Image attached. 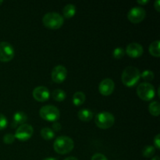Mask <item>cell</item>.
Returning <instances> with one entry per match:
<instances>
[{
	"mask_svg": "<svg viewBox=\"0 0 160 160\" xmlns=\"http://www.w3.org/2000/svg\"><path fill=\"white\" fill-rule=\"evenodd\" d=\"M141 78L140 70L135 67H127L121 75V81L125 86L132 88L138 84Z\"/></svg>",
	"mask_w": 160,
	"mask_h": 160,
	"instance_id": "6da1fadb",
	"label": "cell"
},
{
	"mask_svg": "<svg viewBox=\"0 0 160 160\" xmlns=\"http://www.w3.org/2000/svg\"><path fill=\"white\" fill-rule=\"evenodd\" d=\"M74 148L73 139L68 136H59L55 140L53 148L58 154L64 155L70 152Z\"/></svg>",
	"mask_w": 160,
	"mask_h": 160,
	"instance_id": "7a4b0ae2",
	"label": "cell"
},
{
	"mask_svg": "<svg viewBox=\"0 0 160 160\" xmlns=\"http://www.w3.org/2000/svg\"><path fill=\"white\" fill-rule=\"evenodd\" d=\"M45 27L49 29H59L63 25L64 18L62 16L56 12H50L45 14L42 18Z\"/></svg>",
	"mask_w": 160,
	"mask_h": 160,
	"instance_id": "3957f363",
	"label": "cell"
},
{
	"mask_svg": "<svg viewBox=\"0 0 160 160\" xmlns=\"http://www.w3.org/2000/svg\"><path fill=\"white\" fill-rule=\"evenodd\" d=\"M137 94L141 99L144 101H151L156 96V89L150 83L143 82L138 86Z\"/></svg>",
	"mask_w": 160,
	"mask_h": 160,
	"instance_id": "277c9868",
	"label": "cell"
},
{
	"mask_svg": "<svg viewBox=\"0 0 160 160\" xmlns=\"http://www.w3.org/2000/svg\"><path fill=\"white\" fill-rule=\"evenodd\" d=\"M39 114L43 120L48 122L57 121L60 117V112L59 109L52 105L42 106L39 110Z\"/></svg>",
	"mask_w": 160,
	"mask_h": 160,
	"instance_id": "5b68a950",
	"label": "cell"
},
{
	"mask_svg": "<svg viewBox=\"0 0 160 160\" xmlns=\"http://www.w3.org/2000/svg\"><path fill=\"white\" fill-rule=\"evenodd\" d=\"M95 124L101 129H108L112 127L115 122V118L112 113L106 111L99 112L95 116Z\"/></svg>",
	"mask_w": 160,
	"mask_h": 160,
	"instance_id": "8992f818",
	"label": "cell"
},
{
	"mask_svg": "<svg viewBox=\"0 0 160 160\" xmlns=\"http://www.w3.org/2000/svg\"><path fill=\"white\" fill-rule=\"evenodd\" d=\"M15 55L13 47L6 42H0V61L7 62L12 60Z\"/></svg>",
	"mask_w": 160,
	"mask_h": 160,
	"instance_id": "52a82bcc",
	"label": "cell"
},
{
	"mask_svg": "<svg viewBox=\"0 0 160 160\" xmlns=\"http://www.w3.org/2000/svg\"><path fill=\"white\" fill-rule=\"evenodd\" d=\"M33 133H34V129L29 124L23 123L18 127L14 136H15V138L21 142H26L32 137Z\"/></svg>",
	"mask_w": 160,
	"mask_h": 160,
	"instance_id": "ba28073f",
	"label": "cell"
},
{
	"mask_svg": "<svg viewBox=\"0 0 160 160\" xmlns=\"http://www.w3.org/2000/svg\"><path fill=\"white\" fill-rule=\"evenodd\" d=\"M146 16L145 9L140 6H135L131 8L128 13V18L131 23H138L142 22Z\"/></svg>",
	"mask_w": 160,
	"mask_h": 160,
	"instance_id": "9c48e42d",
	"label": "cell"
},
{
	"mask_svg": "<svg viewBox=\"0 0 160 160\" xmlns=\"http://www.w3.org/2000/svg\"><path fill=\"white\" fill-rule=\"evenodd\" d=\"M67 77V70L64 66L58 65L52 69V79L55 83L61 84L66 80Z\"/></svg>",
	"mask_w": 160,
	"mask_h": 160,
	"instance_id": "30bf717a",
	"label": "cell"
},
{
	"mask_svg": "<svg viewBox=\"0 0 160 160\" xmlns=\"http://www.w3.org/2000/svg\"><path fill=\"white\" fill-rule=\"evenodd\" d=\"M32 95L36 101L43 102L49 98L50 92L49 90L45 86H38L33 90Z\"/></svg>",
	"mask_w": 160,
	"mask_h": 160,
	"instance_id": "8fae6325",
	"label": "cell"
},
{
	"mask_svg": "<svg viewBox=\"0 0 160 160\" xmlns=\"http://www.w3.org/2000/svg\"><path fill=\"white\" fill-rule=\"evenodd\" d=\"M114 88H115L114 81L110 78H106L100 82L98 90L102 95L104 96H108L113 92Z\"/></svg>",
	"mask_w": 160,
	"mask_h": 160,
	"instance_id": "7c38bea8",
	"label": "cell"
},
{
	"mask_svg": "<svg viewBox=\"0 0 160 160\" xmlns=\"http://www.w3.org/2000/svg\"><path fill=\"white\" fill-rule=\"evenodd\" d=\"M127 54L131 58H138L142 56L144 52L143 47L142 45L137 42H132L130 43L127 46L126 50H125Z\"/></svg>",
	"mask_w": 160,
	"mask_h": 160,
	"instance_id": "4fadbf2b",
	"label": "cell"
},
{
	"mask_svg": "<svg viewBox=\"0 0 160 160\" xmlns=\"http://www.w3.org/2000/svg\"><path fill=\"white\" fill-rule=\"evenodd\" d=\"M78 118L84 122H88L93 118V112L88 109H82L78 112Z\"/></svg>",
	"mask_w": 160,
	"mask_h": 160,
	"instance_id": "5bb4252c",
	"label": "cell"
},
{
	"mask_svg": "<svg viewBox=\"0 0 160 160\" xmlns=\"http://www.w3.org/2000/svg\"><path fill=\"white\" fill-rule=\"evenodd\" d=\"M77 9L76 6L73 4H67L64 6L62 9L63 17L67 19H70L76 14Z\"/></svg>",
	"mask_w": 160,
	"mask_h": 160,
	"instance_id": "9a60e30c",
	"label": "cell"
},
{
	"mask_svg": "<svg viewBox=\"0 0 160 160\" xmlns=\"http://www.w3.org/2000/svg\"><path fill=\"white\" fill-rule=\"evenodd\" d=\"M85 94L82 92H77L73 95V103L74 106H80L85 102Z\"/></svg>",
	"mask_w": 160,
	"mask_h": 160,
	"instance_id": "2e32d148",
	"label": "cell"
},
{
	"mask_svg": "<svg viewBox=\"0 0 160 160\" xmlns=\"http://www.w3.org/2000/svg\"><path fill=\"white\" fill-rule=\"evenodd\" d=\"M28 120V117L26 114L21 111L16 112L13 115V121L16 124H23Z\"/></svg>",
	"mask_w": 160,
	"mask_h": 160,
	"instance_id": "e0dca14e",
	"label": "cell"
},
{
	"mask_svg": "<svg viewBox=\"0 0 160 160\" xmlns=\"http://www.w3.org/2000/svg\"><path fill=\"white\" fill-rule=\"evenodd\" d=\"M159 40L154 41L152 42L149 45V52L152 56L155 57H159L160 56V51H159Z\"/></svg>",
	"mask_w": 160,
	"mask_h": 160,
	"instance_id": "ac0fdd59",
	"label": "cell"
},
{
	"mask_svg": "<svg viewBox=\"0 0 160 160\" xmlns=\"http://www.w3.org/2000/svg\"><path fill=\"white\" fill-rule=\"evenodd\" d=\"M41 136L45 140H52L55 138V132L52 131V128H44L41 130Z\"/></svg>",
	"mask_w": 160,
	"mask_h": 160,
	"instance_id": "d6986e66",
	"label": "cell"
},
{
	"mask_svg": "<svg viewBox=\"0 0 160 160\" xmlns=\"http://www.w3.org/2000/svg\"><path fill=\"white\" fill-rule=\"evenodd\" d=\"M149 112L154 117H158L160 114V104L159 102L153 101L148 106Z\"/></svg>",
	"mask_w": 160,
	"mask_h": 160,
	"instance_id": "ffe728a7",
	"label": "cell"
},
{
	"mask_svg": "<svg viewBox=\"0 0 160 160\" xmlns=\"http://www.w3.org/2000/svg\"><path fill=\"white\" fill-rule=\"evenodd\" d=\"M52 98L56 102H62L66 98V92L62 89H56L52 92Z\"/></svg>",
	"mask_w": 160,
	"mask_h": 160,
	"instance_id": "44dd1931",
	"label": "cell"
},
{
	"mask_svg": "<svg viewBox=\"0 0 160 160\" xmlns=\"http://www.w3.org/2000/svg\"><path fill=\"white\" fill-rule=\"evenodd\" d=\"M155 153H156V148H155L154 146H152V145H147L142 149V155L145 158L152 157Z\"/></svg>",
	"mask_w": 160,
	"mask_h": 160,
	"instance_id": "7402d4cb",
	"label": "cell"
},
{
	"mask_svg": "<svg viewBox=\"0 0 160 160\" xmlns=\"http://www.w3.org/2000/svg\"><path fill=\"white\" fill-rule=\"evenodd\" d=\"M141 78H142V79H144L146 81H152L155 78V74L151 70H144L142 73H141Z\"/></svg>",
	"mask_w": 160,
	"mask_h": 160,
	"instance_id": "603a6c76",
	"label": "cell"
},
{
	"mask_svg": "<svg viewBox=\"0 0 160 160\" xmlns=\"http://www.w3.org/2000/svg\"><path fill=\"white\" fill-rule=\"evenodd\" d=\"M125 55V50L123 49L121 47H117L115 49L113 50V52H112V56L115 59H120L121 58H123Z\"/></svg>",
	"mask_w": 160,
	"mask_h": 160,
	"instance_id": "cb8c5ba5",
	"label": "cell"
},
{
	"mask_svg": "<svg viewBox=\"0 0 160 160\" xmlns=\"http://www.w3.org/2000/svg\"><path fill=\"white\" fill-rule=\"evenodd\" d=\"M15 141V136L12 134H6L3 137V142L6 145H11Z\"/></svg>",
	"mask_w": 160,
	"mask_h": 160,
	"instance_id": "d4e9b609",
	"label": "cell"
},
{
	"mask_svg": "<svg viewBox=\"0 0 160 160\" xmlns=\"http://www.w3.org/2000/svg\"><path fill=\"white\" fill-rule=\"evenodd\" d=\"M7 125H8L7 118H6L3 114L0 113V131L4 130L5 128H6Z\"/></svg>",
	"mask_w": 160,
	"mask_h": 160,
	"instance_id": "484cf974",
	"label": "cell"
},
{
	"mask_svg": "<svg viewBox=\"0 0 160 160\" xmlns=\"http://www.w3.org/2000/svg\"><path fill=\"white\" fill-rule=\"evenodd\" d=\"M91 160H108V159L102 153H96L92 156Z\"/></svg>",
	"mask_w": 160,
	"mask_h": 160,
	"instance_id": "4316f807",
	"label": "cell"
},
{
	"mask_svg": "<svg viewBox=\"0 0 160 160\" xmlns=\"http://www.w3.org/2000/svg\"><path fill=\"white\" fill-rule=\"evenodd\" d=\"M154 145H155V148L156 149H159L160 148V134H158L156 137L154 138Z\"/></svg>",
	"mask_w": 160,
	"mask_h": 160,
	"instance_id": "83f0119b",
	"label": "cell"
},
{
	"mask_svg": "<svg viewBox=\"0 0 160 160\" xmlns=\"http://www.w3.org/2000/svg\"><path fill=\"white\" fill-rule=\"evenodd\" d=\"M61 124L59 123H56V122H54V123L52 124V131H59V130H61Z\"/></svg>",
	"mask_w": 160,
	"mask_h": 160,
	"instance_id": "f1b7e54d",
	"label": "cell"
},
{
	"mask_svg": "<svg viewBox=\"0 0 160 160\" xmlns=\"http://www.w3.org/2000/svg\"><path fill=\"white\" fill-rule=\"evenodd\" d=\"M159 4H160L159 0H157V1L155 2V3H154V7L157 12H160V5Z\"/></svg>",
	"mask_w": 160,
	"mask_h": 160,
	"instance_id": "f546056e",
	"label": "cell"
},
{
	"mask_svg": "<svg viewBox=\"0 0 160 160\" xmlns=\"http://www.w3.org/2000/svg\"><path fill=\"white\" fill-rule=\"evenodd\" d=\"M148 0H142V1H141V0H138V1L137 2L138 3V4H141V5H145V4H147V3H148Z\"/></svg>",
	"mask_w": 160,
	"mask_h": 160,
	"instance_id": "4dcf8cb0",
	"label": "cell"
},
{
	"mask_svg": "<svg viewBox=\"0 0 160 160\" xmlns=\"http://www.w3.org/2000/svg\"><path fill=\"white\" fill-rule=\"evenodd\" d=\"M63 160H78L76 157H73V156H69V157H67L66 159Z\"/></svg>",
	"mask_w": 160,
	"mask_h": 160,
	"instance_id": "1f68e13d",
	"label": "cell"
},
{
	"mask_svg": "<svg viewBox=\"0 0 160 160\" xmlns=\"http://www.w3.org/2000/svg\"><path fill=\"white\" fill-rule=\"evenodd\" d=\"M42 160H58L56 158H53V157H48V158H45V159H42Z\"/></svg>",
	"mask_w": 160,
	"mask_h": 160,
	"instance_id": "d6a6232c",
	"label": "cell"
},
{
	"mask_svg": "<svg viewBox=\"0 0 160 160\" xmlns=\"http://www.w3.org/2000/svg\"><path fill=\"white\" fill-rule=\"evenodd\" d=\"M152 160H159V157L158 156H156L152 158Z\"/></svg>",
	"mask_w": 160,
	"mask_h": 160,
	"instance_id": "836d02e7",
	"label": "cell"
},
{
	"mask_svg": "<svg viewBox=\"0 0 160 160\" xmlns=\"http://www.w3.org/2000/svg\"><path fill=\"white\" fill-rule=\"evenodd\" d=\"M2 2H3L2 1V0H0V6H1V5L2 4Z\"/></svg>",
	"mask_w": 160,
	"mask_h": 160,
	"instance_id": "e575fe53",
	"label": "cell"
}]
</instances>
